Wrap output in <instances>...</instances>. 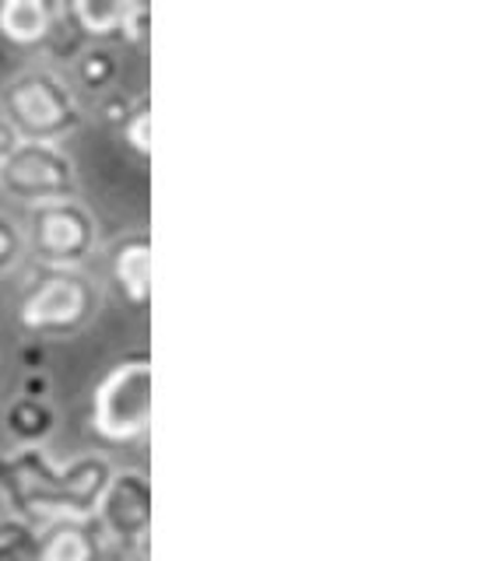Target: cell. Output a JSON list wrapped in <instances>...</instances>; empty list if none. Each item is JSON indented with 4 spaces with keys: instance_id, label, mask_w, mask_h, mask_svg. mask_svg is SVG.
I'll return each mask as SVG.
<instances>
[{
    "instance_id": "16",
    "label": "cell",
    "mask_w": 502,
    "mask_h": 561,
    "mask_svg": "<svg viewBox=\"0 0 502 561\" xmlns=\"http://www.w3.org/2000/svg\"><path fill=\"white\" fill-rule=\"evenodd\" d=\"M25 253V239H22V228L14 225L8 215H0V274L11 271L14 263L22 260Z\"/></svg>"
},
{
    "instance_id": "15",
    "label": "cell",
    "mask_w": 502,
    "mask_h": 561,
    "mask_svg": "<svg viewBox=\"0 0 502 561\" xmlns=\"http://www.w3.org/2000/svg\"><path fill=\"white\" fill-rule=\"evenodd\" d=\"M119 137H124V145L141 158H151V102L148 99H137L130 102L127 116L119 119Z\"/></svg>"
},
{
    "instance_id": "13",
    "label": "cell",
    "mask_w": 502,
    "mask_h": 561,
    "mask_svg": "<svg viewBox=\"0 0 502 561\" xmlns=\"http://www.w3.org/2000/svg\"><path fill=\"white\" fill-rule=\"evenodd\" d=\"M116 75H119V64L113 57V49L106 46H89L75 64V78L81 88H89V92H106L116 81Z\"/></svg>"
},
{
    "instance_id": "17",
    "label": "cell",
    "mask_w": 502,
    "mask_h": 561,
    "mask_svg": "<svg viewBox=\"0 0 502 561\" xmlns=\"http://www.w3.org/2000/svg\"><path fill=\"white\" fill-rule=\"evenodd\" d=\"M14 148H19V134H14V130L8 127V123L0 119V158L11 154Z\"/></svg>"
},
{
    "instance_id": "6",
    "label": "cell",
    "mask_w": 502,
    "mask_h": 561,
    "mask_svg": "<svg viewBox=\"0 0 502 561\" xmlns=\"http://www.w3.org/2000/svg\"><path fill=\"white\" fill-rule=\"evenodd\" d=\"M0 190L32 207L54 201H75L78 193L75 158L60 145L19 140V148L0 158Z\"/></svg>"
},
{
    "instance_id": "8",
    "label": "cell",
    "mask_w": 502,
    "mask_h": 561,
    "mask_svg": "<svg viewBox=\"0 0 502 561\" xmlns=\"http://www.w3.org/2000/svg\"><path fill=\"white\" fill-rule=\"evenodd\" d=\"M110 267V280L116 295L137 312H145L151 302V236L145 228H134V232H124L106 256Z\"/></svg>"
},
{
    "instance_id": "9",
    "label": "cell",
    "mask_w": 502,
    "mask_h": 561,
    "mask_svg": "<svg viewBox=\"0 0 502 561\" xmlns=\"http://www.w3.org/2000/svg\"><path fill=\"white\" fill-rule=\"evenodd\" d=\"M106 554H110V543L92 516L43 523L36 561H106Z\"/></svg>"
},
{
    "instance_id": "5",
    "label": "cell",
    "mask_w": 502,
    "mask_h": 561,
    "mask_svg": "<svg viewBox=\"0 0 502 561\" xmlns=\"http://www.w3.org/2000/svg\"><path fill=\"white\" fill-rule=\"evenodd\" d=\"M22 239L43 271H78L95 250V221L78 201L36 204Z\"/></svg>"
},
{
    "instance_id": "1",
    "label": "cell",
    "mask_w": 502,
    "mask_h": 561,
    "mask_svg": "<svg viewBox=\"0 0 502 561\" xmlns=\"http://www.w3.org/2000/svg\"><path fill=\"white\" fill-rule=\"evenodd\" d=\"M113 478L106 456H78L57 463L43 446H14L0 453V495L25 523L89 519Z\"/></svg>"
},
{
    "instance_id": "2",
    "label": "cell",
    "mask_w": 502,
    "mask_h": 561,
    "mask_svg": "<svg viewBox=\"0 0 502 561\" xmlns=\"http://www.w3.org/2000/svg\"><path fill=\"white\" fill-rule=\"evenodd\" d=\"M0 119L32 145H60L81 127V105L60 75L32 67L14 75L0 92Z\"/></svg>"
},
{
    "instance_id": "3",
    "label": "cell",
    "mask_w": 502,
    "mask_h": 561,
    "mask_svg": "<svg viewBox=\"0 0 502 561\" xmlns=\"http://www.w3.org/2000/svg\"><path fill=\"white\" fill-rule=\"evenodd\" d=\"M92 428L106 443H137L151 428V355L130 351L92 393Z\"/></svg>"
},
{
    "instance_id": "7",
    "label": "cell",
    "mask_w": 502,
    "mask_h": 561,
    "mask_svg": "<svg viewBox=\"0 0 502 561\" xmlns=\"http://www.w3.org/2000/svg\"><path fill=\"white\" fill-rule=\"evenodd\" d=\"M106 543L145 561L151 534V484L141 470H113V478L95 505V516Z\"/></svg>"
},
{
    "instance_id": "11",
    "label": "cell",
    "mask_w": 502,
    "mask_h": 561,
    "mask_svg": "<svg viewBox=\"0 0 502 561\" xmlns=\"http://www.w3.org/2000/svg\"><path fill=\"white\" fill-rule=\"evenodd\" d=\"M130 11L134 4H106V0H75V4L64 8L67 22H71L81 39H89L92 46L124 39Z\"/></svg>"
},
{
    "instance_id": "12",
    "label": "cell",
    "mask_w": 502,
    "mask_h": 561,
    "mask_svg": "<svg viewBox=\"0 0 502 561\" xmlns=\"http://www.w3.org/2000/svg\"><path fill=\"white\" fill-rule=\"evenodd\" d=\"M57 425L54 408L46 403V397H19L8 403L4 411V428L14 438V446H43L49 432Z\"/></svg>"
},
{
    "instance_id": "14",
    "label": "cell",
    "mask_w": 502,
    "mask_h": 561,
    "mask_svg": "<svg viewBox=\"0 0 502 561\" xmlns=\"http://www.w3.org/2000/svg\"><path fill=\"white\" fill-rule=\"evenodd\" d=\"M39 530L32 523L8 516L0 519V561H36Z\"/></svg>"
},
{
    "instance_id": "4",
    "label": "cell",
    "mask_w": 502,
    "mask_h": 561,
    "mask_svg": "<svg viewBox=\"0 0 502 561\" xmlns=\"http://www.w3.org/2000/svg\"><path fill=\"white\" fill-rule=\"evenodd\" d=\"M99 309V288L81 271H43L19 302L22 330L36 337H71Z\"/></svg>"
},
{
    "instance_id": "10",
    "label": "cell",
    "mask_w": 502,
    "mask_h": 561,
    "mask_svg": "<svg viewBox=\"0 0 502 561\" xmlns=\"http://www.w3.org/2000/svg\"><path fill=\"white\" fill-rule=\"evenodd\" d=\"M60 8L49 0H4L0 4V35L11 46H43L57 32Z\"/></svg>"
}]
</instances>
